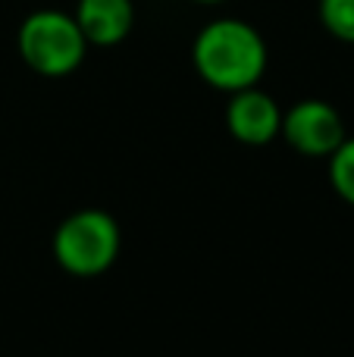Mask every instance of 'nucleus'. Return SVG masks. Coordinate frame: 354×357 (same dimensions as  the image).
Masks as SVG:
<instances>
[{"label":"nucleus","mask_w":354,"mask_h":357,"mask_svg":"<svg viewBox=\"0 0 354 357\" xmlns=\"http://www.w3.org/2000/svg\"><path fill=\"white\" fill-rule=\"evenodd\" d=\"M198 75L217 91H242L261 82L267 69V44L254 25L242 19H213L192 44Z\"/></svg>","instance_id":"nucleus-1"},{"label":"nucleus","mask_w":354,"mask_h":357,"mask_svg":"<svg viewBox=\"0 0 354 357\" xmlns=\"http://www.w3.org/2000/svg\"><path fill=\"white\" fill-rule=\"evenodd\" d=\"M19 56L38 75L60 79L82 66L88 41L82 35L75 16L60 10H38L19 25Z\"/></svg>","instance_id":"nucleus-2"},{"label":"nucleus","mask_w":354,"mask_h":357,"mask_svg":"<svg viewBox=\"0 0 354 357\" xmlns=\"http://www.w3.org/2000/svg\"><path fill=\"white\" fill-rule=\"evenodd\" d=\"M56 264L72 276H100L119 254V226L104 210H79L66 216L54 235Z\"/></svg>","instance_id":"nucleus-3"},{"label":"nucleus","mask_w":354,"mask_h":357,"mask_svg":"<svg viewBox=\"0 0 354 357\" xmlns=\"http://www.w3.org/2000/svg\"><path fill=\"white\" fill-rule=\"evenodd\" d=\"M282 135L295 151L307 157H330L345 142V123L326 100H298L282 113Z\"/></svg>","instance_id":"nucleus-4"},{"label":"nucleus","mask_w":354,"mask_h":357,"mask_svg":"<svg viewBox=\"0 0 354 357\" xmlns=\"http://www.w3.org/2000/svg\"><path fill=\"white\" fill-rule=\"evenodd\" d=\"M226 126L242 144H270L282 129V110L267 91L257 85L232 91L226 107Z\"/></svg>","instance_id":"nucleus-5"},{"label":"nucleus","mask_w":354,"mask_h":357,"mask_svg":"<svg viewBox=\"0 0 354 357\" xmlns=\"http://www.w3.org/2000/svg\"><path fill=\"white\" fill-rule=\"evenodd\" d=\"M75 22H79L88 44L113 47L132 31L135 6H132V0H79Z\"/></svg>","instance_id":"nucleus-6"},{"label":"nucleus","mask_w":354,"mask_h":357,"mask_svg":"<svg viewBox=\"0 0 354 357\" xmlns=\"http://www.w3.org/2000/svg\"><path fill=\"white\" fill-rule=\"evenodd\" d=\"M330 182L336 188V195L354 207V138L348 135L330 154Z\"/></svg>","instance_id":"nucleus-7"},{"label":"nucleus","mask_w":354,"mask_h":357,"mask_svg":"<svg viewBox=\"0 0 354 357\" xmlns=\"http://www.w3.org/2000/svg\"><path fill=\"white\" fill-rule=\"evenodd\" d=\"M320 22L332 38L354 44V0H320Z\"/></svg>","instance_id":"nucleus-8"},{"label":"nucleus","mask_w":354,"mask_h":357,"mask_svg":"<svg viewBox=\"0 0 354 357\" xmlns=\"http://www.w3.org/2000/svg\"><path fill=\"white\" fill-rule=\"evenodd\" d=\"M194 3H223V0H194Z\"/></svg>","instance_id":"nucleus-9"}]
</instances>
